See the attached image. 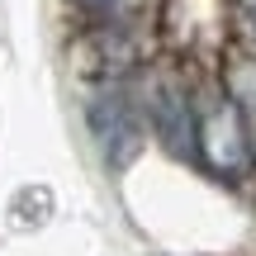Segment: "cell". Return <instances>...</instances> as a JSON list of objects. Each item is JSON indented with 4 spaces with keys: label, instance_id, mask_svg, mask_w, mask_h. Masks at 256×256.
Masks as SVG:
<instances>
[{
    "label": "cell",
    "instance_id": "277c9868",
    "mask_svg": "<svg viewBox=\"0 0 256 256\" xmlns=\"http://www.w3.org/2000/svg\"><path fill=\"white\" fill-rule=\"evenodd\" d=\"M52 214V190L48 185H28L14 194V228H43Z\"/></svg>",
    "mask_w": 256,
    "mask_h": 256
},
{
    "label": "cell",
    "instance_id": "5b68a950",
    "mask_svg": "<svg viewBox=\"0 0 256 256\" xmlns=\"http://www.w3.org/2000/svg\"><path fill=\"white\" fill-rule=\"evenodd\" d=\"M72 5L86 14H110V10H119V0H72Z\"/></svg>",
    "mask_w": 256,
    "mask_h": 256
},
{
    "label": "cell",
    "instance_id": "3957f363",
    "mask_svg": "<svg viewBox=\"0 0 256 256\" xmlns=\"http://www.w3.org/2000/svg\"><path fill=\"white\" fill-rule=\"evenodd\" d=\"M204 142L214 147V162L218 166H228V171H238V110H228V114H214L209 124H204Z\"/></svg>",
    "mask_w": 256,
    "mask_h": 256
},
{
    "label": "cell",
    "instance_id": "52a82bcc",
    "mask_svg": "<svg viewBox=\"0 0 256 256\" xmlns=\"http://www.w3.org/2000/svg\"><path fill=\"white\" fill-rule=\"evenodd\" d=\"M242 5H247V10H252V14H256V0H242Z\"/></svg>",
    "mask_w": 256,
    "mask_h": 256
},
{
    "label": "cell",
    "instance_id": "6da1fadb",
    "mask_svg": "<svg viewBox=\"0 0 256 256\" xmlns=\"http://www.w3.org/2000/svg\"><path fill=\"white\" fill-rule=\"evenodd\" d=\"M90 128H95V138H100V147H104L114 171H124L138 156V147H142V128H138L124 95H100L90 104Z\"/></svg>",
    "mask_w": 256,
    "mask_h": 256
},
{
    "label": "cell",
    "instance_id": "7a4b0ae2",
    "mask_svg": "<svg viewBox=\"0 0 256 256\" xmlns=\"http://www.w3.org/2000/svg\"><path fill=\"white\" fill-rule=\"evenodd\" d=\"M152 128H156V138L166 142L171 156H185V162L200 156V128H194V114H190V104H185V95L176 90V86H156Z\"/></svg>",
    "mask_w": 256,
    "mask_h": 256
},
{
    "label": "cell",
    "instance_id": "8992f818",
    "mask_svg": "<svg viewBox=\"0 0 256 256\" xmlns=\"http://www.w3.org/2000/svg\"><path fill=\"white\" fill-rule=\"evenodd\" d=\"M242 138H247V147L256 156V104H247V133H242Z\"/></svg>",
    "mask_w": 256,
    "mask_h": 256
}]
</instances>
